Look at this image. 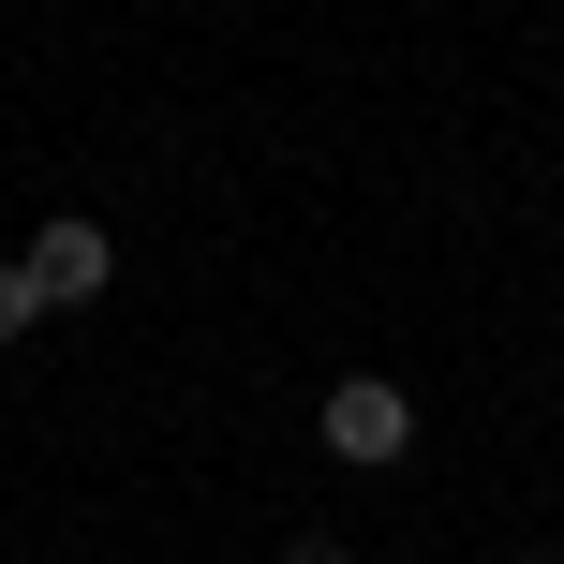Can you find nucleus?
Here are the masks:
<instances>
[{"instance_id":"1","label":"nucleus","mask_w":564,"mask_h":564,"mask_svg":"<svg viewBox=\"0 0 564 564\" xmlns=\"http://www.w3.org/2000/svg\"><path fill=\"white\" fill-rule=\"evenodd\" d=\"M327 460L341 476H401L416 460V387L401 371H341L327 387Z\"/></svg>"},{"instance_id":"2","label":"nucleus","mask_w":564,"mask_h":564,"mask_svg":"<svg viewBox=\"0 0 564 564\" xmlns=\"http://www.w3.org/2000/svg\"><path fill=\"white\" fill-rule=\"evenodd\" d=\"M30 282H45V312H89L119 282V238L89 224V208H45V224H30Z\"/></svg>"},{"instance_id":"3","label":"nucleus","mask_w":564,"mask_h":564,"mask_svg":"<svg viewBox=\"0 0 564 564\" xmlns=\"http://www.w3.org/2000/svg\"><path fill=\"white\" fill-rule=\"evenodd\" d=\"M45 327V282H30V253H0V341H30Z\"/></svg>"},{"instance_id":"4","label":"nucleus","mask_w":564,"mask_h":564,"mask_svg":"<svg viewBox=\"0 0 564 564\" xmlns=\"http://www.w3.org/2000/svg\"><path fill=\"white\" fill-rule=\"evenodd\" d=\"M282 564H357V550H341V535H297V550H282Z\"/></svg>"},{"instance_id":"5","label":"nucleus","mask_w":564,"mask_h":564,"mask_svg":"<svg viewBox=\"0 0 564 564\" xmlns=\"http://www.w3.org/2000/svg\"><path fill=\"white\" fill-rule=\"evenodd\" d=\"M506 564H550V550H506Z\"/></svg>"}]
</instances>
